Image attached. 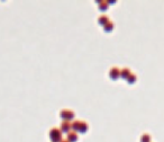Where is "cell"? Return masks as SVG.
Listing matches in <instances>:
<instances>
[{
    "label": "cell",
    "mask_w": 164,
    "mask_h": 142,
    "mask_svg": "<svg viewBox=\"0 0 164 142\" xmlns=\"http://www.w3.org/2000/svg\"><path fill=\"white\" fill-rule=\"evenodd\" d=\"M71 129H72V124L70 123V122H67V121L62 122V124H61V132H64V133H70Z\"/></svg>",
    "instance_id": "3"
},
{
    "label": "cell",
    "mask_w": 164,
    "mask_h": 142,
    "mask_svg": "<svg viewBox=\"0 0 164 142\" xmlns=\"http://www.w3.org/2000/svg\"><path fill=\"white\" fill-rule=\"evenodd\" d=\"M81 124H82V121H74V123H72V130L76 131V132H80Z\"/></svg>",
    "instance_id": "5"
},
{
    "label": "cell",
    "mask_w": 164,
    "mask_h": 142,
    "mask_svg": "<svg viewBox=\"0 0 164 142\" xmlns=\"http://www.w3.org/2000/svg\"><path fill=\"white\" fill-rule=\"evenodd\" d=\"M61 135H62V132L58 129H52L51 132H49V137L52 139V141L54 142L61 141Z\"/></svg>",
    "instance_id": "1"
},
{
    "label": "cell",
    "mask_w": 164,
    "mask_h": 142,
    "mask_svg": "<svg viewBox=\"0 0 164 142\" xmlns=\"http://www.w3.org/2000/svg\"><path fill=\"white\" fill-rule=\"evenodd\" d=\"M63 142H65V141H63Z\"/></svg>",
    "instance_id": "10"
},
{
    "label": "cell",
    "mask_w": 164,
    "mask_h": 142,
    "mask_svg": "<svg viewBox=\"0 0 164 142\" xmlns=\"http://www.w3.org/2000/svg\"><path fill=\"white\" fill-rule=\"evenodd\" d=\"M61 117H62L64 121H71L73 117H74V113L72 111H70V110H63L62 112H61Z\"/></svg>",
    "instance_id": "2"
},
{
    "label": "cell",
    "mask_w": 164,
    "mask_h": 142,
    "mask_svg": "<svg viewBox=\"0 0 164 142\" xmlns=\"http://www.w3.org/2000/svg\"><path fill=\"white\" fill-rule=\"evenodd\" d=\"M99 23L101 24V25H106V24H108V17L107 16H102V17L99 18Z\"/></svg>",
    "instance_id": "7"
},
{
    "label": "cell",
    "mask_w": 164,
    "mask_h": 142,
    "mask_svg": "<svg viewBox=\"0 0 164 142\" xmlns=\"http://www.w3.org/2000/svg\"><path fill=\"white\" fill-rule=\"evenodd\" d=\"M121 73H123L121 76H125L124 78H126V79H127V78L129 77V73H130V71H129L128 69H125V70L121 71Z\"/></svg>",
    "instance_id": "8"
},
{
    "label": "cell",
    "mask_w": 164,
    "mask_h": 142,
    "mask_svg": "<svg viewBox=\"0 0 164 142\" xmlns=\"http://www.w3.org/2000/svg\"><path fill=\"white\" fill-rule=\"evenodd\" d=\"M119 70L117 69L116 67H114L112 69L110 70V73H109V76L111 77V79H117L118 77H119Z\"/></svg>",
    "instance_id": "4"
},
{
    "label": "cell",
    "mask_w": 164,
    "mask_h": 142,
    "mask_svg": "<svg viewBox=\"0 0 164 142\" xmlns=\"http://www.w3.org/2000/svg\"><path fill=\"white\" fill-rule=\"evenodd\" d=\"M105 29H106V31H111V29H112V24H111V22H109L106 26H105Z\"/></svg>",
    "instance_id": "9"
},
{
    "label": "cell",
    "mask_w": 164,
    "mask_h": 142,
    "mask_svg": "<svg viewBox=\"0 0 164 142\" xmlns=\"http://www.w3.org/2000/svg\"><path fill=\"white\" fill-rule=\"evenodd\" d=\"M76 139H78V134L76 132H71V133H67V140L70 142H74L76 141Z\"/></svg>",
    "instance_id": "6"
}]
</instances>
